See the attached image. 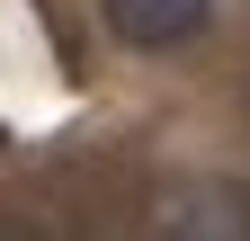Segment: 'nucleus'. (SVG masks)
Here are the masks:
<instances>
[{"instance_id": "obj_2", "label": "nucleus", "mask_w": 250, "mask_h": 241, "mask_svg": "<svg viewBox=\"0 0 250 241\" xmlns=\"http://www.w3.org/2000/svg\"><path fill=\"white\" fill-rule=\"evenodd\" d=\"M107 27L134 54H170V45H197L214 27V0H107Z\"/></svg>"}, {"instance_id": "obj_1", "label": "nucleus", "mask_w": 250, "mask_h": 241, "mask_svg": "<svg viewBox=\"0 0 250 241\" xmlns=\"http://www.w3.org/2000/svg\"><path fill=\"white\" fill-rule=\"evenodd\" d=\"M161 241H250V188L241 179H179V188H161Z\"/></svg>"}]
</instances>
